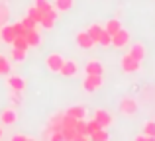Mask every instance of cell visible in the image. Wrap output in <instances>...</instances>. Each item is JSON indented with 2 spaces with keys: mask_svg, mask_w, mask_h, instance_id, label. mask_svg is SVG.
<instances>
[{
  "mask_svg": "<svg viewBox=\"0 0 155 141\" xmlns=\"http://www.w3.org/2000/svg\"><path fill=\"white\" fill-rule=\"evenodd\" d=\"M104 84V79L102 75H87V79H83V90L88 92V94H94L96 90H100Z\"/></svg>",
  "mask_w": 155,
  "mask_h": 141,
  "instance_id": "1",
  "label": "cell"
},
{
  "mask_svg": "<svg viewBox=\"0 0 155 141\" xmlns=\"http://www.w3.org/2000/svg\"><path fill=\"white\" fill-rule=\"evenodd\" d=\"M120 67H122L124 72H137L141 69V61H137V59H134L130 53H126V55H122V59H120Z\"/></svg>",
  "mask_w": 155,
  "mask_h": 141,
  "instance_id": "2",
  "label": "cell"
},
{
  "mask_svg": "<svg viewBox=\"0 0 155 141\" xmlns=\"http://www.w3.org/2000/svg\"><path fill=\"white\" fill-rule=\"evenodd\" d=\"M118 110H120V114H124V116H134L137 112V102L132 98V96H124V98L120 100V104H118Z\"/></svg>",
  "mask_w": 155,
  "mask_h": 141,
  "instance_id": "3",
  "label": "cell"
},
{
  "mask_svg": "<svg viewBox=\"0 0 155 141\" xmlns=\"http://www.w3.org/2000/svg\"><path fill=\"white\" fill-rule=\"evenodd\" d=\"M16 122H18V108L8 106L0 112V123L2 126H14Z\"/></svg>",
  "mask_w": 155,
  "mask_h": 141,
  "instance_id": "4",
  "label": "cell"
},
{
  "mask_svg": "<svg viewBox=\"0 0 155 141\" xmlns=\"http://www.w3.org/2000/svg\"><path fill=\"white\" fill-rule=\"evenodd\" d=\"M63 61H65V57H63L61 53H49V55L45 57V67H47V71L59 72L61 65H63Z\"/></svg>",
  "mask_w": 155,
  "mask_h": 141,
  "instance_id": "5",
  "label": "cell"
},
{
  "mask_svg": "<svg viewBox=\"0 0 155 141\" xmlns=\"http://www.w3.org/2000/svg\"><path fill=\"white\" fill-rule=\"evenodd\" d=\"M128 43H130V31L124 30V27H120V30H118L116 34L112 35V47L122 49V47H126Z\"/></svg>",
  "mask_w": 155,
  "mask_h": 141,
  "instance_id": "6",
  "label": "cell"
},
{
  "mask_svg": "<svg viewBox=\"0 0 155 141\" xmlns=\"http://www.w3.org/2000/svg\"><path fill=\"white\" fill-rule=\"evenodd\" d=\"M6 86L10 88V90L24 92V88H26V80H24L20 75H10V72H8V75H6Z\"/></svg>",
  "mask_w": 155,
  "mask_h": 141,
  "instance_id": "7",
  "label": "cell"
},
{
  "mask_svg": "<svg viewBox=\"0 0 155 141\" xmlns=\"http://www.w3.org/2000/svg\"><path fill=\"white\" fill-rule=\"evenodd\" d=\"M77 72H79V65H77V61L65 59L63 65H61V69H59V75H61V76H67V79H71V76H75Z\"/></svg>",
  "mask_w": 155,
  "mask_h": 141,
  "instance_id": "8",
  "label": "cell"
},
{
  "mask_svg": "<svg viewBox=\"0 0 155 141\" xmlns=\"http://www.w3.org/2000/svg\"><path fill=\"white\" fill-rule=\"evenodd\" d=\"M94 120H96V122H98L102 127H106V130H108V127L114 123L112 114H110L108 110H100V108H98V110H94Z\"/></svg>",
  "mask_w": 155,
  "mask_h": 141,
  "instance_id": "9",
  "label": "cell"
},
{
  "mask_svg": "<svg viewBox=\"0 0 155 141\" xmlns=\"http://www.w3.org/2000/svg\"><path fill=\"white\" fill-rule=\"evenodd\" d=\"M77 45H79L81 49H92L96 43L92 41V37L87 34V30H84V31H79V34H77Z\"/></svg>",
  "mask_w": 155,
  "mask_h": 141,
  "instance_id": "10",
  "label": "cell"
},
{
  "mask_svg": "<svg viewBox=\"0 0 155 141\" xmlns=\"http://www.w3.org/2000/svg\"><path fill=\"white\" fill-rule=\"evenodd\" d=\"M102 72H104V67L98 59L87 61V65H84V75H102Z\"/></svg>",
  "mask_w": 155,
  "mask_h": 141,
  "instance_id": "11",
  "label": "cell"
},
{
  "mask_svg": "<svg viewBox=\"0 0 155 141\" xmlns=\"http://www.w3.org/2000/svg\"><path fill=\"white\" fill-rule=\"evenodd\" d=\"M14 37H16V31H14V27H12V24H4V26L0 27V39H2L4 43H8V45H12Z\"/></svg>",
  "mask_w": 155,
  "mask_h": 141,
  "instance_id": "12",
  "label": "cell"
},
{
  "mask_svg": "<svg viewBox=\"0 0 155 141\" xmlns=\"http://www.w3.org/2000/svg\"><path fill=\"white\" fill-rule=\"evenodd\" d=\"M55 20H57V10H55V8H51L49 12L43 14V20L39 24L43 26V30H51V27L55 26Z\"/></svg>",
  "mask_w": 155,
  "mask_h": 141,
  "instance_id": "13",
  "label": "cell"
},
{
  "mask_svg": "<svg viewBox=\"0 0 155 141\" xmlns=\"http://www.w3.org/2000/svg\"><path fill=\"white\" fill-rule=\"evenodd\" d=\"M130 55H132L134 59H137V61H143L145 59V45L140 41L132 43V47H130Z\"/></svg>",
  "mask_w": 155,
  "mask_h": 141,
  "instance_id": "14",
  "label": "cell"
},
{
  "mask_svg": "<svg viewBox=\"0 0 155 141\" xmlns=\"http://www.w3.org/2000/svg\"><path fill=\"white\" fill-rule=\"evenodd\" d=\"M26 41H28V47H38L39 41H41V35H39V31L28 30V31H26Z\"/></svg>",
  "mask_w": 155,
  "mask_h": 141,
  "instance_id": "15",
  "label": "cell"
},
{
  "mask_svg": "<svg viewBox=\"0 0 155 141\" xmlns=\"http://www.w3.org/2000/svg\"><path fill=\"white\" fill-rule=\"evenodd\" d=\"M65 112H67L69 116H73V118H77V120H84V116H87V108L84 106H71Z\"/></svg>",
  "mask_w": 155,
  "mask_h": 141,
  "instance_id": "16",
  "label": "cell"
},
{
  "mask_svg": "<svg viewBox=\"0 0 155 141\" xmlns=\"http://www.w3.org/2000/svg\"><path fill=\"white\" fill-rule=\"evenodd\" d=\"M8 100H10V106L20 108V106H22V102H24L22 92H20V90H10V94H8Z\"/></svg>",
  "mask_w": 155,
  "mask_h": 141,
  "instance_id": "17",
  "label": "cell"
},
{
  "mask_svg": "<svg viewBox=\"0 0 155 141\" xmlns=\"http://www.w3.org/2000/svg\"><path fill=\"white\" fill-rule=\"evenodd\" d=\"M55 10L57 12H69L73 6H75V0H55Z\"/></svg>",
  "mask_w": 155,
  "mask_h": 141,
  "instance_id": "18",
  "label": "cell"
},
{
  "mask_svg": "<svg viewBox=\"0 0 155 141\" xmlns=\"http://www.w3.org/2000/svg\"><path fill=\"white\" fill-rule=\"evenodd\" d=\"M143 135L147 137V141H155V122L153 120L143 123Z\"/></svg>",
  "mask_w": 155,
  "mask_h": 141,
  "instance_id": "19",
  "label": "cell"
},
{
  "mask_svg": "<svg viewBox=\"0 0 155 141\" xmlns=\"http://www.w3.org/2000/svg\"><path fill=\"white\" fill-rule=\"evenodd\" d=\"M102 30H104V27L100 26V24H92V26L87 30V34L92 37V41H94V43H98V39H100V34H102Z\"/></svg>",
  "mask_w": 155,
  "mask_h": 141,
  "instance_id": "20",
  "label": "cell"
},
{
  "mask_svg": "<svg viewBox=\"0 0 155 141\" xmlns=\"http://www.w3.org/2000/svg\"><path fill=\"white\" fill-rule=\"evenodd\" d=\"M91 139L92 141H108L110 139V133H108L106 127H100V130H96V131H92V133H91Z\"/></svg>",
  "mask_w": 155,
  "mask_h": 141,
  "instance_id": "21",
  "label": "cell"
},
{
  "mask_svg": "<svg viewBox=\"0 0 155 141\" xmlns=\"http://www.w3.org/2000/svg\"><path fill=\"white\" fill-rule=\"evenodd\" d=\"M120 27H122V24H120V20H118V18H112V20H108V22H106V26H104V30H106V31H108V34H110V35H114V34H116V31H118V30H120Z\"/></svg>",
  "mask_w": 155,
  "mask_h": 141,
  "instance_id": "22",
  "label": "cell"
},
{
  "mask_svg": "<svg viewBox=\"0 0 155 141\" xmlns=\"http://www.w3.org/2000/svg\"><path fill=\"white\" fill-rule=\"evenodd\" d=\"M63 118H65V112H57V114H53L49 118V126L55 127V130H61V126H63Z\"/></svg>",
  "mask_w": 155,
  "mask_h": 141,
  "instance_id": "23",
  "label": "cell"
},
{
  "mask_svg": "<svg viewBox=\"0 0 155 141\" xmlns=\"http://www.w3.org/2000/svg\"><path fill=\"white\" fill-rule=\"evenodd\" d=\"M43 14H45V12H41V10H39L38 6H31V8H28V16H30L31 20H35L38 24H39V22L43 20Z\"/></svg>",
  "mask_w": 155,
  "mask_h": 141,
  "instance_id": "24",
  "label": "cell"
},
{
  "mask_svg": "<svg viewBox=\"0 0 155 141\" xmlns=\"http://www.w3.org/2000/svg\"><path fill=\"white\" fill-rule=\"evenodd\" d=\"M12 47H18V49H30L28 47V41H26V35H16L14 41H12Z\"/></svg>",
  "mask_w": 155,
  "mask_h": 141,
  "instance_id": "25",
  "label": "cell"
},
{
  "mask_svg": "<svg viewBox=\"0 0 155 141\" xmlns=\"http://www.w3.org/2000/svg\"><path fill=\"white\" fill-rule=\"evenodd\" d=\"M98 45H102V47H112V35H110L106 30H102V34H100Z\"/></svg>",
  "mask_w": 155,
  "mask_h": 141,
  "instance_id": "26",
  "label": "cell"
},
{
  "mask_svg": "<svg viewBox=\"0 0 155 141\" xmlns=\"http://www.w3.org/2000/svg\"><path fill=\"white\" fill-rule=\"evenodd\" d=\"M8 16H10V10H8V6L4 2H0V27L4 26V24L8 22Z\"/></svg>",
  "mask_w": 155,
  "mask_h": 141,
  "instance_id": "27",
  "label": "cell"
},
{
  "mask_svg": "<svg viewBox=\"0 0 155 141\" xmlns=\"http://www.w3.org/2000/svg\"><path fill=\"white\" fill-rule=\"evenodd\" d=\"M10 67H12V63L8 61L4 55H0V75H8V72H10Z\"/></svg>",
  "mask_w": 155,
  "mask_h": 141,
  "instance_id": "28",
  "label": "cell"
},
{
  "mask_svg": "<svg viewBox=\"0 0 155 141\" xmlns=\"http://www.w3.org/2000/svg\"><path fill=\"white\" fill-rule=\"evenodd\" d=\"M24 59H26V49L12 47V61H24Z\"/></svg>",
  "mask_w": 155,
  "mask_h": 141,
  "instance_id": "29",
  "label": "cell"
},
{
  "mask_svg": "<svg viewBox=\"0 0 155 141\" xmlns=\"http://www.w3.org/2000/svg\"><path fill=\"white\" fill-rule=\"evenodd\" d=\"M77 131H79L81 135H84V137L88 139V131H87V122H84V120H77Z\"/></svg>",
  "mask_w": 155,
  "mask_h": 141,
  "instance_id": "30",
  "label": "cell"
},
{
  "mask_svg": "<svg viewBox=\"0 0 155 141\" xmlns=\"http://www.w3.org/2000/svg\"><path fill=\"white\" fill-rule=\"evenodd\" d=\"M34 6H38L41 12H49L51 8H53L51 4H49V0H35V4H34Z\"/></svg>",
  "mask_w": 155,
  "mask_h": 141,
  "instance_id": "31",
  "label": "cell"
},
{
  "mask_svg": "<svg viewBox=\"0 0 155 141\" xmlns=\"http://www.w3.org/2000/svg\"><path fill=\"white\" fill-rule=\"evenodd\" d=\"M100 127H102V126H100V123L96 122V120H88V122H87V131H88V137H91V133H92V131L100 130Z\"/></svg>",
  "mask_w": 155,
  "mask_h": 141,
  "instance_id": "32",
  "label": "cell"
},
{
  "mask_svg": "<svg viewBox=\"0 0 155 141\" xmlns=\"http://www.w3.org/2000/svg\"><path fill=\"white\" fill-rule=\"evenodd\" d=\"M22 24H24V27H26V30H35V26H38V22H35V20H31L30 16H26V18L22 20Z\"/></svg>",
  "mask_w": 155,
  "mask_h": 141,
  "instance_id": "33",
  "label": "cell"
},
{
  "mask_svg": "<svg viewBox=\"0 0 155 141\" xmlns=\"http://www.w3.org/2000/svg\"><path fill=\"white\" fill-rule=\"evenodd\" d=\"M12 27H14V31H16V35H26V27H24V24L22 22H16V24H12Z\"/></svg>",
  "mask_w": 155,
  "mask_h": 141,
  "instance_id": "34",
  "label": "cell"
},
{
  "mask_svg": "<svg viewBox=\"0 0 155 141\" xmlns=\"http://www.w3.org/2000/svg\"><path fill=\"white\" fill-rule=\"evenodd\" d=\"M12 141H34V137H30V135H12Z\"/></svg>",
  "mask_w": 155,
  "mask_h": 141,
  "instance_id": "35",
  "label": "cell"
},
{
  "mask_svg": "<svg viewBox=\"0 0 155 141\" xmlns=\"http://www.w3.org/2000/svg\"><path fill=\"white\" fill-rule=\"evenodd\" d=\"M145 139H147L145 135H137V137H136V141H145Z\"/></svg>",
  "mask_w": 155,
  "mask_h": 141,
  "instance_id": "36",
  "label": "cell"
},
{
  "mask_svg": "<svg viewBox=\"0 0 155 141\" xmlns=\"http://www.w3.org/2000/svg\"><path fill=\"white\" fill-rule=\"evenodd\" d=\"M4 137V130H2V123H0V139Z\"/></svg>",
  "mask_w": 155,
  "mask_h": 141,
  "instance_id": "37",
  "label": "cell"
}]
</instances>
